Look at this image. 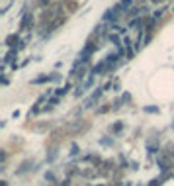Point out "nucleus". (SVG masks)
<instances>
[{
  "label": "nucleus",
  "mask_w": 174,
  "mask_h": 186,
  "mask_svg": "<svg viewBox=\"0 0 174 186\" xmlns=\"http://www.w3.org/2000/svg\"><path fill=\"white\" fill-rule=\"evenodd\" d=\"M14 41H18V35H10L8 39H6V43H8V45H14Z\"/></svg>",
  "instance_id": "1"
},
{
  "label": "nucleus",
  "mask_w": 174,
  "mask_h": 186,
  "mask_svg": "<svg viewBox=\"0 0 174 186\" xmlns=\"http://www.w3.org/2000/svg\"><path fill=\"white\" fill-rule=\"evenodd\" d=\"M151 2H155V4H159V2H162V0H151Z\"/></svg>",
  "instance_id": "2"
}]
</instances>
